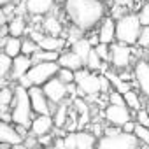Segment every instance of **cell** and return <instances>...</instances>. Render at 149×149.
<instances>
[{
    "label": "cell",
    "mask_w": 149,
    "mask_h": 149,
    "mask_svg": "<svg viewBox=\"0 0 149 149\" xmlns=\"http://www.w3.org/2000/svg\"><path fill=\"white\" fill-rule=\"evenodd\" d=\"M63 11L72 26L83 33L95 28L105 18V4L100 0H65Z\"/></svg>",
    "instance_id": "obj_1"
},
{
    "label": "cell",
    "mask_w": 149,
    "mask_h": 149,
    "mask_svg": "<svg viewBox=\"0 0 149 149\" xmlns=\"http://www.w3.org/2000/svg\"><path fill=\"white\" fill-rule=\"evenodd\" d=\"M11 123L14 126H23V128H30V123L33 119V112H32V105H30V98H28V90L21 88V86H14V98L11 104Z\"/></svg>",
    "instance_id": "obj_2"
},
{
    "label": "cell",
    "mask_w": 149,
    "mask_h": 149,
    "mask_svg": "<svg viewBox=\"0 0 149 149\" xmlns=\"http://www.w3.org/2000/svg\"><path fill=\"white\" fill-rule=\"evenodd\" d=\"M140 32H142V25L135 13H126L125 16L116 19V42L132 47L139 42Z\"/></svg>",
    "instance_id": "obj_3"
},
{
    "label": "cell",
    "mask_w": 149,
    "mask_h": 149,
    "mask_svg": "<svg viewBox=\"0 0 149 149\" xmlns=\"http://www.w3.org/2000/svg\"><path fill=\"white\" fill-rule=\"evenodd\" d=\"M60 67L58 63H33L30 67V70L25 74V76L18 81V86L28 90L32 86H44L49 79L56 77Z\"/></svg>",
    "instance_id": "obj_4"
},
{
    "label": "cell",
    "mask_w": 149,
    "mask_h": 149,
    "mask_svg": "<svg viewBox=\"0 0 149 149\" xmlns=\"http://www.w3.org/2000/svg\"><path fill=\"white\" fill-rule=\"evenodd\" d=\"M74 84L77 88L79 97H95L100 95V74L90 72L88 68H81L74 72Z\"/></svg>",
    "instance_id": "obj_5"
},
{
    "label": "cell",
    "mask_w": 149,
    "mask_h": 149,
    "mask_svg": "<svg viewBox=\"0 0 149 149\" xmlns=\"http://www.w3.org/2000/svg\"><path fill=\"white\" fill-rule=\"evenodd\" d=\"M97 149H149L137 142V139L130 133H116V135H102L97 140Z\"/></svg>",
    "instance_id": "obj_6"
},
{
    "label": "cell",
    "mask_w": 149,
    "mask_h": 149,
    "mask_svg": "<svg viewBox=\"0 0 149 149\" xmlns=\"http://www.w3.org/2000/svg\"><path fill=\"white\" fill-rule=\"evenodd\" d=\"M67 149H97V135L88 130H76L63 135Z\"/></svg>",
    "instance_id": "obj_7"
},
{
    "label": "cell",
    "mask_w": 149,
    "mask_h": 149,
    "mask_svg": "<svg viewBox=\"0 0 149 149\" xmlns=\"http://www.w3.org/2000/svg\"><path fill=\"white\" fill-rule=\"evenodd\" d=\"M109 51H111L109 63H111V67L114 70L123 72V70H126L132 65V60H133L132 47H128L125 44H119V42H114V44L109 46Z\"/></svg>",
    "instance_id": "obj_8"
},
{
    "label": "cell",
    "mask_w": 149,
    "mask_h": 149,
    "mask_svg": "<svg viewBox=\"0 0 149 149\" xmlns=\"http://www.w3.org/2000/svg\"><path fill=\"white\" fill-rule=\"evenodd\" d=\"M28 98H30V105H32L33 116H51L53 111L56 109V105L49 104V100L46 98V95H44L40 86L28 88Z\"/></svg>",
    "instance_id": "obj_9"
},
{
    "label": "cell",
    "mask_w": 149,
    "mask_h": 149,
    "mask_svg": "<svg viewBox=\"0 0 149 149\" xmlns=\"http://www.w3.org/2000/svg\"><path fill=\"white\" fill-rule=\"evenodd\" d=\"M104 119L107 125L121 128L123 125H126L128 121L133 119V112L126 105H109L107 104L104 109Z\"/></svg>",
    "instance_id": "obj_10"
},
{
    "label": "cell",
    "mask_w": 149,
    "mask_h": 149,
    "mask_svg": "<svg viewBox=\"0 0 149 149\" xmlns=\"http://www.w3.org/2000/svg\"><path fill=\"white\" fill-rule=\"evenodd\" d=\"M42 91H44V95L51 105H60V104L67 102V98H68V88L56 77L49 79L42 86Z\"/></svg>",
    "instance_id": "obj_11"
},
{
    "label": "cell",
    "mask_w": 149,
    "mask_h": 149,
    "mask_svg": "<svg viewBox=\"0 0 149 149\" xmlns=\"http://www.w3.org/2000/svg\"><path fill=\"white\" fill-rule=\"evenodd\" d=\"M133 81L140 93L149 100V60H137L133 65Z\"/></svg>",
    "instance_id": "obj_12"
},
{
    "label": "cell",
    "mask_w": 149,
    "mask_h": 149,
    "mask_svg": "<svg viewBox=\"0 0 149 149\" xmlns=\"http://www.w3.org/2000/svg\"><path fill=\"white\" fill-rule=\"evenodd\" d=\"M0 144L7 146V147H21L23 144V137L16 132V126L13 123L2 121L0 119Z\"/></svg>",
    "instance_id": "obj_13"
},
{
    "label": "cell",
    "mask_w": 149,
    "mask_h": 149,
    "mask_svg": "<svg viewBox=\"0 0 149 149\" xmlns=\"http://www.w3.org/2000/svg\"><path fill=\"white\" fill-rule=\"evenodd\" d=\"M53 130H54V123H53L51 116H33L30 128H28V133L33 135L35 139H39L42 135L53 133Z\"/></svg>",
    "instance_id": "obj_14"
},
{
    "label": "cell",
    "mask_w": 149,
    "mask_h": 149,
    "mask_svg": "<svg viewBox=\"0 0 149 149\" xmlns=\"http://www.w3.org/2000/svg\"><path fill=\"white\" fill-rule=\"evenodd\" d=\"M25 13L32 14V16H47L53 13L54 9V0H25Z\"/></svg>",
    "instance_id": "obj_15"
},
{
    "label": "cell",
    "mask_w": 149,
    "mask_h": 149,
    "mask_svg": "<svg viewBox=\"0 0 149 149\" xmlns=\"http://www.w3.org/2000/svg\"><path fill=\"white\" fill-rule=\"evenodd\" d=\"M98 44L111 46L116 42V21L112 18H104L98 28Z\"/></svg>",
    "instance_id": "obj_16"
},
{
    "label": "cell",
    "mask_w": 149,
    "mask_h": 149,
    "mask_svg": "<svg viewBox=\"0 0 149 149\" xmlns=\"http://www.w3.org/2000/svg\"><path fill=\"white\" fill-rule=\"evenodd\" d=\"M58 67L60 68H67V70H72V72H77V70H81V68H84V63H83V60L76 54V53H72L70 49L68 51H63V53H60V56H58Z\"/></svg>",
    "instance_id": "obj_17"
},
{
    "label": "cell",
    "mask_w": 149,
    "mask_h": 149,
    "mask_svg": "<svg viewBox=\"0 0 149 149\" xmlns=\"http://www.w3.org/2000/svg\"><path fill=\"white\" fill-rule=\"evenodd\" d=\"M32 65H33V63H32V58H28V56H25V54L16 56V58L13 60V67H11L9 77H11L13 81H19L25 74L30 70Z\"/></svg>",
    "instance_id": "obj_18"
},
{
    "label": "cell",
    "mask_w": 149,
    "mask_h": 149,
    "mask_svg": "<svg viewBox=\"0 0 149 149\" xmlns=\"http://www.w3.org/2000/svg\"><path fill=\"white\" fill-rule=\"evenodd\" d=\"M37 44H39V49H42V51L63 53L65 47H67V39H63V37H53V35H46L44 33Z\"/></svg>",
    "instance_id": "obj_19"
},
{
    "label": "cell",
    "mask_w": 149,
    "mask_h": 149,
    "mask_svg": "<svg viewBox=\"0 0 149 149\" xmlns=\"http://www.w3.org/2000/svg\"><path fill=\"white\" fill-rule=\"evenodd\" d=\"M7 33H9V37H16V39H19L21 35H25L26 33V21H25V16H21V14H14V16H11L9 18V21H7Z\"/></svg>",
    "instance_id": "obj_20"
},
{
    "label": "cell",
    "mask_w": 149,
    "mask_h": 149,
    "mask_svg": "<svg viewBox=\"0 0 149 149\" xmlns=\"http://www.w3.org/2000/svg\"><path fill=\"white\" fill-rule=\"evenodd\" d=\"M70 102H63L60 105H56V109L53 111L51 118H53V123H54V128H65L67 123H68V118H70Z\"/></svg>",
    "instance_id": "obj_21"
},
{
    "label": "cell",
    "mask_w": 149,
    "mask_h": 149,
    "mask_svg": "<svg viewBox=\"0 0 149 149\" xmlns=\"http://www.w3.org/2000/svg\"><path fill=\"white\" fill-rule=\"evenodd\" d=\"M91 49H93V46L90 44V40H88L86 37H81V39H77L76 42H72V44H70V51H72V53H76V54L83 60V63L88 60Z\"/></svg>",
    "instance_id": "obj_22"
},
{
    "label": "cell",
    "mask_w": 149,
    "mask_h": 149,
    "mask_svg": "<svg viewBox=\"0 0 149 149\" xmlns=\"http://www.w3.org/2000/svg\"><path fill=\"white\" fill-rule=\"evenodd\" d=\"M42 26H44L46 35H53V37H60V33H61V30H63L61 21H60L53 13L46 16V19L42 21Z\"/></svg>",
    "instance_id": "obj_23"
},
{
    "label": "cell",
    "mask_w": 149,
    "mask_h": 149,
    "mask_svg": "<svg viewBox=\"0 0 149 149\" xmlns=\"http://www.w3.org/2000/svg\"><path fill=\"white\" fill-rule=\"evenodd\" d=\"M2 53H6L9 58H16L21 54V39H16V37H7L6 42H4V47H2Z\"/></svg>",
    "instance_id": "obj_24"
},
{
    "label": "cell",
    "mask_w": 149,
    "mask_h": 149,
    "mask_svg": "<svg viewBox=\"0 0 149 149\" xmlns=\"http://www.w3.org/2000/svg\"><path fill=\"white\" fill-rule=\"evenodd\" d=\"M123 100H125V105H126V107H128L132 112H137V111L144 109V107H142L140 95H139L135 90H130V91H126V93L123 95Z\"/></svg>",
    "instance_id": "obj_25"
},
{
    "label": "cell",
    "mask_w": 149,
    "mask_h": 149,
    "mask_svg": "<svg viewBox=\"0 0 149 149\" xmlns=\"http://www.w3.org/2000/svg\"><path fill=\"white\" fill-rule=\"evenodd\" d=\"M58 56H60V53L39 49V51L32 56V63H56V61H58Z\"/></svg>",
    "instance_id": "obj_26"
},
{
    "label": "cell",
    "mask_w": 149,
    "mask_h": 149,
    "mask_svg": "<svg viewBox=\"0 0 149 149\" xmlns=\"http://www.w3.org/2000/svg\"><path fill=\"white\" fill-rule=\"evenodd\" d=\"M132 135L137 139V142H139L140 146L149 147V128L140 126V125H137V123H135V130H133V133H132Z\"/></svg>",
    "instance_id": "obj_27"
},
{
    "label": "cell",
    "mask_w": 149,
    "mask_h": 149,
    "mask_svg": "<svg viewBox=\"0 0 149 149\" xmlns=\"http://www.w3.org/2000/svg\"><path fill=\"white\" fill-rule=\"evenodd\" d=\"M37 51H39V44H37L35 40H32L30 37L21 39V54H25V56L32 58Z\"/></svg>",
    "instance_id": "obj_28"
},
{
    "label": "cell",
    "mask_w": 149,
    "mask_h": 149,
    "mask_svg": "<svg viewBox=\"0 0 149 149\" xmlns=\"http://www.w3.org/2000/svg\"><path fill=\"white\" fill-rule=\"evenodd\" d=\"M11 67H13V58H9L6 53L0 51V77H6L11 74Z\"/></svg>",
    "instance_id": "obj_29"
},
{
    "label": "cell",
    "mask_w": 149,
    "mask_h": 149,
    "mask_svg": "<svg viewBox=\"0 0 149 149\" xmlns=\"http://www.w3.org/2000/svg\"><path fill=\"white\" fill-rule=\"evenodd\" d=\"M56 79H60L65 86H70V84H74V72L72 70H67V68H60L58 70V74H56Z\"/></svg>",
    "instance_id": "obj_30"
},
{
    "label": "cell",
    "mask_w": 149,
    "mask_h": 149,
    "mask_svg": "<svg viewBox=\"0 0 149 149\" xmlns=\"http://www.w3.org/2000/svg\"><path fill=\"white\" fill-rule=\"evenodd\" d=\"M133 121H135L137 125H140V126L149 128V109H140V111H137Z\"/></svg>",
    "instance_id": "obj_31"
},
{
    "label": "cell",
    "mask_w": 149,
    "mask_h": 149,
    "mask_svg": "<svg viewBox=\"0 0 149 149\" xmlns=\"http://www.w3.org/2000/svg\"><path fill=\"white\" fill-rule=\"evenodd\" d=\"M137 16H139V21H140L142 26H149V0L142 4V7L137 13Z\"/></svg>",
    "instance_id": "obj_32"
},
{
    "label": "cell",
    "mask_w": 149,
    "mask_h": 149,
    "mask_svg": "<svg viewBox=\"0 0 149 149\" xmlns=\"http://www.w3.org/2000/svg\"><path fill=\"white\" fill-rule=\"evenodd\" d=\"M93 49H95V53L98 54V58H100L104 63H109V56H111L109 46H105V44H98V46H95Z\"/></svg>",
    "instance_id": "obj_33"
},
{
    "label": "cell",
    "mask_w": 149,
    "mask_h": 149,
    "mask_svg": "<svg viewBox=\"0 0 149 149\" xmlns=\"http://www.w3.org/2000/svg\"><path fill=\"white\" fill-rule=\"evenodd\" d=\"M107 102H109V105H125L123 95H121V93H118V91H114V90L107 95Z\"/></svg>",
    "instance_id": "obj_34"
},
{
    "label": "cell",
    "mask_w": 149,
    "mask_h": 149,
    "mask_svg": "<svg viewBox=\"0 0 149 149\" xmlns=\"http://www.w3.org/2000/svg\"><path fill=\"white\" fill-rule=\"evenodd\" d=\"M137 44L140 47H149V26H142V32H140V37H139Z\"/></svg>",
    "instance_id": "obj_35"
},
{
    "label": "cell",
    "mask_w": 149,
    "mask_h": 149,
    "mask_svg": "<svg viewBox=\"0 0 149 149\" xmlns=\"http://www.w3.org/2000/svg\"><path fill=\"white\" fill-rule=\"evenodd\" d=\"M133 130H135V121H133V119L121 126V132H123V133H130V135H132V133H133Z\"/></svg>",
    "instance_id": "obj_36"
},
{
    "label": "cell",
    "mask_w": 149,
    "mask_h": 149,
    "mask_svg": "<svg viewBox=\"0 0 149 149\" xmlns=\"http://www.w3.org/2000/svg\"><path fill=\"white\" fill-rule=\"evenodd\" d=\"M116 7H132L135 0H112Z\"/></svg>",
    "instance_id": "obj_37"
},
{
    "label": "cell",
    "mask_w": 149,
    "mask_h": 149,
    "mask_svg": "<svg viewBox=\"0 0 149 149\" xmlns=\"http://www.w3.org/2000/svg\"><path fill=\"white\" fill-rule=\"evenodd\" d=\"M7 21H9V18L6 16V13H4V9H2V7H0V25H2V26H4V25H7Z\"/></svg>",
    "instance_id": "obj_38"
},
{
    "label": "cell",
    "mask_w": 149,
    "mask_h": 149,
    "mask_svg": "<svg viewBox=\"0 0 149 149\" xmlns=\"http://www.w3.org/2000/svg\"><path fill=\"white\" fill-rule=\"evenodd\" d=\"M14 0H0V7H6V6H11Z\"/></svg>",
    "instance_id": "obj_39"
},
{
    "label": "cell",
    "mask_w": 149,
    "mask_h": 149,
    "mask_svg": "<svg viewBox=\"0 0 149 149\" xmlns=\"http://www.w3.org/2000/svg\"><path fill=\"white\" fill-rule=\"evenodd\" d=\"M0 149H13V147H7V146H2V144H0Z\"/></svg>",
    "instance_id": "obj_40"
},
{
    "label": "cell",
    "mask_w": 149,
    "mask_h": 149,
    "mask_svg": "<svg viewBox=\"0 0 149 149\" xmlns=\"http://www.w3.org/2000/svg\"><path fill=\"white\" fill-rule=\"evenodd\" d=\"M54 2H65V0H54Z\"/></svg>",
    "instance_id": "obj_41"
},
{
    "label": "cell",
    "mask_w": 149,
    "mask_h": 149,
    "mask_svg": "<svg viewBox=\"0 0 149 149\" xmlns=\"http://www.w3.org/2000/svg\"><path fill=\"white\" fill-rule=\"evenodd\" d=\"M0 32H2V25H0Z\"/></svg>",
    "instance_id": "obj_42"
},
{
    "label": "cell",
    "mask_w": 149,
    "mask_h": 149,
    "mask_svg": "<svg viewBox=\"0 0 149 149\" xmlns=\"http://www.w3.org/2000/svg\"><path fill=\"white\" fill-rule=\"evenodd\" d=\"M100 2H105V0H100Z\"/></svg>",
    "instance_id": "obj_43"
},
{
    "label": "cell",
    "mask_w": 149,
    "mask_h": 149,
    "mask_svg": "<svg viewBox=\"0 0 149 149\" xmlns=\"http://www.w3.org/2000/svg\"><path fill=\"white\" fill-rule=\"evenodd\" d=\"M37 149H42V147H37Z\"/></svg>",
    "instance_id": "obj_44"
}]
</instances>
